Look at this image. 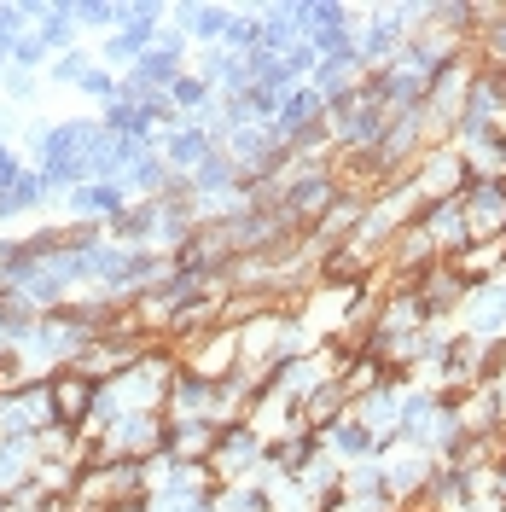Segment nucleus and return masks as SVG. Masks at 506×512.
I'll use <instances>...</instances> for the list:
<instances>
[{
    "instance_id": "1a4fd4ad",
    "label": "nucleus",
    "mask_w": 506,
    "mask_h": 512,
    "mask_svg": "<svg viewBox=\"0 0 506 512\" xmlns=\"http://www.w3.org/2000/svg\"><path fill=\"white\" fill-rule=\"evenodd\" d=\"M320 448H326V454H332L338 466H361V460H373V454H384V443L373 437V431H367V419L355 414V408H349V414L338 419V425H332L326 437H320Z\"/></svg>"
},
{
    "instance_id": "6ab92c4d",
    "label": "nucleus",
    "mask_w": 506,
    "mask_h": 512,
    "mask_svg": "<svg viewBox=\"0 0 506 512\" xmlns=\"http://www.w3.org/2000/svg\"><path fill=\"white\" fill-rule=\"evenodd\" d=\"M0 88H6L12 105H24V99L35 94V76H30V70H6V82H0Z\"/></svg>"
},
{
    "instance_id": "0eeeda50",
    "label": "nucleus",
    "mask_w": 506,
    "mask_h": 512,
    "mask_svg": "<svg viewBox=\"0 0 506 512\" xmlns=\"http://www.w3.org/2000/svg\"><path fill=\"white\" fill-rule=\"evenodd\" d=\"M64 210H70V222L105 227L117 210H128V192H123V181H82V187L64 192Z\"/></svg>"
},
{
    "instance_id": "a211bd4d",
    "label": "nucleus",
    "mask_w": 506,
    "mask_h": 512,
    "mask_svg": "<svg viewBox=\"0 0 506 512\" xmlns=\"http://www.w3.org/2000/svg\"><path fill=\"white\" fill-rule=\"evenodd\" d=\"M24 169H30V163L18 158V146H12V140H0V192L18 187V181H24Z\"/></svg>"
},
{
    "instance_id": "f03ea898",
    "label": "nucleus",
    "mask_w": 506,
    "mask_h": 512,
    "mask_svg": "<svg viewBox=\"0 0 506 512\" xmlns=\"http://www.w3.org/2000/svg\"><path fill=\"white\" fill-rule=\"evenodd\" d=\"M262 460H268V443L256 437L251 425H222V437H216V448H210V472H216V483L256 478Z\"/></svg>"
},
{
    "instance_id": "aec40b11",
    "label": "nucleus",
    "mask_w": 506,
    "mask_h": 512,
    "mask_svg": "<svg viewBox=\"0 0 506 512\" xmlns=\"http://www.w3.org/2000/svg\"><path fill=\"white\" fill-rule=\"evenodd\" d=\"M6 70H12V53H6V47H0V82H6Z\"/></svg>"
},
{
    "instance_id": "6e6552de",
    "label": "nucleus",
    "mask_w": 506,
    "mask_h": 512,
    "mask_svg": "<svg viewBox=\"0 0 506 512\" xmlns=\"http://www.w3.org/2000/svg\"><path fill=\"white\" fill-rule=\"evenodd\" d=\"M419 222H425V233H431V245H437L443 262H454V256L472 245V239H466V198H437V204H425Z\"/></svg>"
},
{
    "instance_id": "9d476101",
    "label": "nucleus",
    "mask_w": 506,
    "mask_h": 512,
    "mask_svg": "<svg viewBox=\"0 0 506 512\" xmlns=\"http://www.w3.org/2000/svg\"><path fill=\"white\" fill-rule=\"evenodd\" d=\"M210 408H216V384L181 367V373H175V384H169L163 419H210Z\"/></svg>"
},
{
    "instance_id": "423d86ee",
    "label": "nucleus",
    "mask_w": 506,
    "mask_h": 512,
    "mask_svg": "<svg viewBox=\"0 0 506 512\" xmlns=\"http://www.w3.org/2000/svg\"><path fill=\"white\" fill-rule=\"evenodd\" d=\"M152 146L163 152V163H169L175 175H192V169H198V163L210 158V152H222V146H216V134H210L204 123L158 128V140H152Z\"/></svg>"
},
{
    "instance_id": "7ed1b4c3",
    "label": "nucleus",
    "mask_w": 506,
    "mask_h": 512,
    "mask_svg": "<svg viewBox=\"0 0 506 512\" xmlns=\"http://www.w3.org/2000/svg\"><path fill=\"white\" fill-rule=\"evenodd\" d=\"M408 181H413V192H419L425 204H437V198H460L472 175H466V163H460L454 140H448V146H431L425 158L413 163V169H408Z\"/></svg>"
},
{
    "instance_id": "39448f33",
    "label": "nucleus",
    "mask_w": 506,
    "mask_h": 512,
    "mask_svg": "<svg viewBox=\"0 0 506 512\" xmlns=\"http://www.w3.org/2000/svg\"><path fill=\"white\" fill-rule=\"evenodd\" d=\"M47 390H53V414H59V425H70V431H88L94 402H99V384L88 379V373H76V367H59V373L47 379Z\"/></svg>"
},
{
    "instance_id": "9b49d317",
    "label": "nucleus",
    "mask_w": 506,
    "mask_h": 512,
    "mask_svg": "<svg viewBox=\"0 0 506 512\" xmlns=\"http://www.w3.org/2000/svg\"><path fill=\"white\" fill-rule=\"evenodd\" d=\"M355 414L367 419V431H373L379 443H396V437H402V379L384 384V390H373V396H361Z\"/></svg>"
},
{
    "instance_id": "2eb2a0df",
    "label": "nucleus",
    "mask_w": 506,
    "mask_h": 512,
    "mask_svg": "<svg viewBox=\"0 0 506 512\" xmlns=\"http://www.w3.org/2000/svg\"><path fill=\"white\" fill-rule=\"evenodd\" d=\"M123 18L117 0H76V30H111Z\"/></svg>"
},
{
    "instance_id": "f8f14e48",
    "label": "nucleus",
    "mask_w": 506,
    "mask_h": 512,
    "mask_svg": "<svg viewBox=\"0 0 506 512\" xmlns=\"http://www.w3.org/2000/svg\"><path fill=\"white\" fill-rule=\"evenodd\" d=\"M35 35L47 41V53H53V59L70 53V47H82V30H76V0H47V12H41Z\"/></svg>"
},
{
    "instance_id": "4468645a",
    "label": "nucleus",
    "mask_w": 506,
    "mask_h": 512,
    "mask_svg": "<svg viewBox=\"0 0 506 512\" xmlns=\"http://www.w3.org/2000/svg\"><path fill=\"white\" fill-rule=\"evenodd\" d=\"M47 64H53V53H47V41H41L35 30L12 41V70H30V76H41Z\"/></svg>"
},
{
    "instance_id": "20e7f679",
    "label": "nucleus",
    "mask_w": 506,
    "mask_h": 512,
    "mask_svg": "<svg viewBox=\"0 0 506 512\" xmlns=\"http://www.w3.org/2000/svg\"><path fill=\"white\" fill-rule=\"evenodd\" d=\"M466 239L501 245L506 239V181H466Z\"/></svg>"
},
{
    "instance_id": "f257e3e1",
    "label": "nucleus",
    "mask_w": 506,
    "mask_h": 512,
    "mask_svg": "<svg viewBox=\"0 0 506 512\" xmlns=\"http://www.w3.org/2000/svg\"><path fill=\"white\" fill-rule=\"evenodd\" d=\"M82 443H88V437H82ZM163 448H169V419L163 414H128V419H111L94 443H88V460H82V466H99V460H134V466H146V460H158Z\"/></svg>"
},
{
    "instance_id": "ddd939ff",
    "label": "nucleus",
    "mask_w": 506,
    "mask_h": 512,
    "mask_svg": "<svg viewBox=\"0 0 506 512\" xmlns=\"http://www.w3.org/2000/svg\"><path fill=\"white\" fill-rule=\"evenodd\" d=\"M216 437H222V425H210V419H169V454L175 460H210Z\"/></svg>"
},
{
    "instance_id": "dca6fc26",
    "label": "nucleus",
    "mask_w": 506,
    "mask_h": 512,
    "mask_svg": "<svg viewBox=\"0 0 506 512\" xmlns=\"http://www.w3.org/2000/svg\"><path fill=\"white\" fill-rule=\"evenodd\" d=\"M88 70H94V64H88V47H70V53H59V59H53V70H47V76H53L59 88H82V76H88Z\"/></svg>"
},
{
    "instance_id": "412c9836",
    "label": "nucleus",
    "mask_w": 506,
    "mask_h": 512,
    "mask_svg": "<svg viewBox=\"0 0 506 512\" xmlns=\"http://www.w3.org/2000/svg\"><path fill=\"white\" fill-rule=\"evenodd\" d=\"M111 512H146V501H140V507H111Z\"/></svg>"
},
{
    "instance_id": "f3484780",
    "label": "nucleus",
    "mask_w": 506,
    "mask_h": 512,
    "mask_svg": "<svg viewBox=\"0 0 506 512\" xmlns=\"http://www.w3.org/2000/svg\"><path fill=\"white\" fill-rule=\"evenodd\" d=\"M82 94L99 99V105H117V99H123V76H117V70H105V64H94V70L82 76Z\"/></svg>"
}]
</instances>
